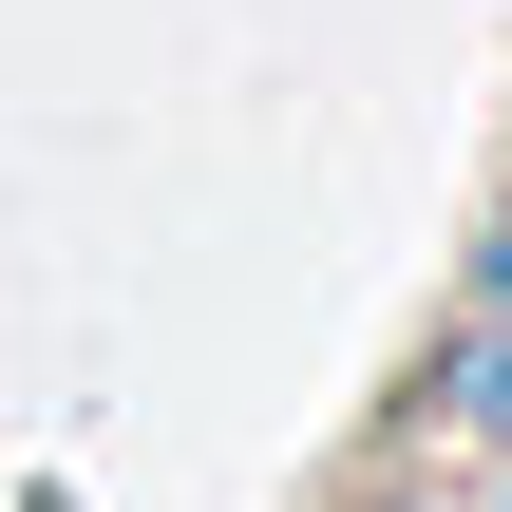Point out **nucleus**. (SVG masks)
<instances>
[{
	"label": "nucleus",
	"instance_id": "obj_2",
	"mask_svg": "<svg viewBox=\"0 0 512 512\" xmlns=\"http://www.w3.org/2000/svg\"><path fill=\"white\" fill-rule=\"evenodd\" d=\"M399 512H418V494H399Z\"/></svg>",
	"mask_w": 512,
	"mask_h": 512
},
{
	"label": "nucleus",
	"instance_id": "obj_1",
	"mask_svg": "<svg viewBox=\"0 0 512 512\" xmlns=\"http://www.w3.org/2000/svg\"><path fill=\"white\" fill-rule=\"evenodd\" d=\"M437 418H456V437H512V323H475V342L437 361Z\"/></svg>",
	"mask_w": 512,
	"mask_h": 512
}]
</instances>
